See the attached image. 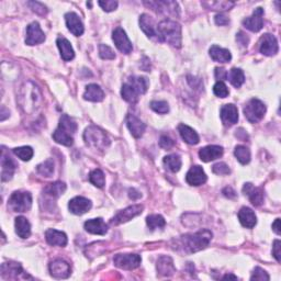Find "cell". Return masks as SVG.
<instances>
[{
    "instance_id": "cell-45",
    "label": "cell",
    "mask_w": 281,
    "mask_h": 281,
    "mask_svg": "<svg viewBox=\"0 0 281 281\" xmlns=\"http://www.w3.org/2000/svg\"><path fill=\"white\" fill-rule=\"evenodd\" d=\"M14 153L18 156L21 161L28 162L33 157V150L30 146H21V148H16Z\"/></svg>"
},
{
    "instance_id": "cell-47",
    "label": "cell",
    "mask_w": 281,
    "mask_h": 281,
    "mask_svg": "<svg viewBox=\"0 0 281 281\" xmlns=\"http://www.w3.org/2000/svg\"><path fill=\"white\" fill-rule=\"evenodd\" d=\"M150 108L157 113L165 114L169 111V106L166 101H152L150 102Z\"/></svg>"
},
{
    "instance_id": "cell-7",
    "label": "cell",
    "mask_w": 281,
    "mask_h": 281,
    "mask_svg": "<svg viewBox=\"0 0 281 281\" xmlns=\"http://www.w3.org/2000/svg\"><path fill=\"white\" fill-rule=\"evenodd\" d=\"M266 106L258 99H250L244 107V115L250 123H257L261 121L266 113Z\"/></svg>"
},
{
    "instance_id": "cell-62",
    "label": "cell",
    "mask_w": 281,
    "mask_h": 281,
    "mask_svg": "<svg viewBox=\"0 0 281 281\" xmlns=\"http://www.w3.org/2000/svg\"><path fill=\"white\" fill-rule=\"evenodd\" d=\"M223 279L224 280H226V279H233V280H237V277L236 276H234V275H225L223 277Z\"/></svg>"
},
{
    "instance_id": "cell-40",
    "label": "cell",
    "mask_w": 281,
    "mask_h": 281,
    "mask_svg": "<svg viewBox=\"0 0 281 281\" xmlns=\"http://www.w3.org/2000/svg\"><path fill=\"white\" fill-rule=\"evenodd\" d=\"M203 7L210 10H217V11H225L230 10L232 7H234L235 3L232 1H203L201 2Z\"/></svg>"
},
{
    "instance_id": "cell-4",
    "label": "cell",
    "mask_w": 281,
    "mask_h": 281,
    "mask_svg": "<svg viewBox=\"0 0 281 281\" xmlns=\"http://www.w3.org/2000/svg\"><path fill=\"white\" fill-rule=\"evenodd\" d=\"M77 131V124L71 116L62 115L58 128L53 133V138L56 143L65 146H72L74 143V134Z\"/></svg>"
},
{
    "instance_id": "cell-10",
    "label": "cell",
    "mask_w": 281,
    "mask_h": 281,
    "mask_svg": "<svg viewBox=\"0 0 281 281\" xmlns=\"http://www.w3.org/2000/svg\"><path fill=\"white\" fill-rule=\"evenodd\" d=\"M144 5L158 14L179 16L178 3L175 1H144Z\"/></svg>"
},
{
    "instance_id": "cell-16",
    "label": "cell",
    "mask_w": 281,
    "mask_h": 281,
    "mask_svg": "<svg viewBox=\"0 0 281 281\" xmlns=\"http://www.w3.org/2000/svg\"><path fill=\"white\" fill-rule=\"evenodd\" d=\"M263 9L262 8H256L253 15L249 18L243 20V24L246 29H248L252 32L261 31L263 27Z\"/></svg>"
},
{
    "instance_id": "cell-49",
    "label": "cell",
    "mask_w": 281,
    "mask_h": 281,
    "mask_svg": "<svg viewBox=\"0 0 281 281\" xmlns=\"http://www.w3.org/2000/svg\"><path fill=\"white\" fill-rule=\"evenodd\" d=\"M269 279H270L269 275H268L265 270L262 269L261 267L255 268L254 271H253V275H252V277H250V280H259V281L266 280V281H268Z\"/></svg>"
},
{
    "instance_id": "cell-36",
    "label": "cell",
    "mask_w": 281,
    "mask_h": 281,
    "mask_svg": "<svg viewBox=\"0 0 281 281\" xmlns=\"http://www.w3.org/2000/svg\"><path fill=\"white\" fill-rule=\"evenodd\" d=\"M66 190V185L62 181H56L54 184L47 185L44 189V193L51 198H58Z\"/></svg>"
},
{
    "instance_id": "cell-33",
    "label": "cell",
    "mask_w": 281,
    "mask_h": 281,
    "mask_svg": "<svg viewBox=\"0 0 281 281\" xmlns=\"http://www.w3.org/2000/svg\"><path fill=\"white\" fill-rule=\"evenodd\" d=\"M140 27L142 29V31H143L149 37H158L157 30L155 29L154 21L149 15L143 14L140 17Z\"/></svg>"
},
{
    "instance_id": "cell-55",
    "label": "cell",
    "mask_w": 281,
    "mask_h": 281,
    "mask_svg": "<svg viewBox=\"0 0 281 281\" xmlns=\"http://www.w3.org/2000/svg\"><path fill=\"white\" fill-rule=\"evenodd\" d=\"M214 21L218 25H227L230 23V19L222 14H219L214 17Z\"/></svg>"
},
{
    "instance_id": "cell-56",
    "label": "cell",
    "mask_w": 281,
    "mask_h": 281,
    "mask_svg": "<svg viewBox=\"0 0 281 281\" xmlns=\"http://www.w3.org/2000/svg\"><path fill=\"white\" fill-rule=\"evenodd\" d=\"M236 41L239 42L242 46H247L249 38L244 32H239L236 36Z\"/></svg>"
},
{
    "instance_id": "cell-12",
    "label": "cell",
    "mask_w": 281,
    "mask_h": 281,
    "mask_svg": "<svg viewBox=\"0 0 281 281\" xmlns=\"http://www.w3.org/2000/svg\"><path fill=\"white\" fill-rule=\"evenodd\" d=\"M112 40H113L115 46L118 47L120 52L124 54H130L133 50L132 43L129 40V37L122 28H116L113 33H112Z\"/></svg>"
},
{
    "instance_id": "cell-28",
    "label": "cell",
    "mask_w": 281,
    "mask_h": 281,
    "mask_svg": "<svg viewBox=\"0 0 281 281\" xmlns=\"http://www.w3.org/2000/svg\"><path fill=\"white\" fill-rule=\"evenodd\" d=\"M239 220L242 225L247 228H253L257 224L256 214L252 209L247 206H243L239 212Z\"/></svg>"
},
{
    "instance_id": "cell-8",
    "label": "cell",
    "mask_w": 281,
    "mask_h": 281,
    "mask_svg": "<svg viewBox=\"0 0 281 281\" xmlns=\"http://www.w3.org/2000/svg\"><path fill=\"white\" fill-rule=\"evenodd\" d=\"M142 258L137 254H118L113 257L114 265L124 270H133L141 265Z\"/></svg>"
},
{
    "instance_id": "cell-19",
    "label": "cell",
    "mask_w": 281,
    "mask_h": 281,
    "mask_svg": "<svg viewBox=\"0 0 281 281\" xmlns=\"http://www.w3.org/2000/svg\"><path fill=\"white\" fill-rule=\"evenodd\" d=\"M221 115L222 123L225 127H232L239 121V110L234 105H225L221 108Z\"/></svg>"
},
{
    "instance_id": "cell-61",
    "label": "cell",
    "mask_w": 281,
    "mask_h": 281,
    "mask_svg": "<svg viewBox=\"0 0 281 281\" xmlns=\"http://www.w3.org/2000/svg\"><path fill=\"white\" fill-rule=\"evenodd\" d=\"M9 110L6 109V107H1V116H0V120L1 121H5L8 116H9Z\"/></svg>"
},
{
    "instance_id": "cell-30",
    "label": "cell",
    "mask_w": 281,
    "mask_h": 281,
    "mask_svg": "<svg viewBox=\"0 0 281 281\" xmlns=\"http://www.w3.org/2000/svg\"><path fill=\"white\" fill-rule=\"evenodd\" d=\"M56 44H57V47L59 49L60 52V56L64 60H72L75 57V52L73 50V46L71 45V42H69L67 38H65L63 37H59L56 41Z\"/></svg>"
},
{
    "instance_id": "cell-20",
    "label": "cell",
    "mask_w": 281,
    "mask_h": 281,
    "mask_svg": "<svg viewBox=\"0 0 281 281\" xmlns=\"http://www.w3.org/2000/svg\"><path fill=\"white\" fill-rule=\"evenodd\" d=\"M223 155V148L219 145H207L199 150V157L202 162L209 163L215 161Z\"/></svg>"
},
{
    "instance_id": "cell-21",
    "label": "cell",
    "mask_w": 281,
    "mask_h": 281,
    "mask_svg": "<svg viewBox=\"0 0 281 281\" xmlns=\"http://www.w3.org/2000/svg\"><path fill=\"white\" fill-rule=\"evenodd\" d=\"M243 192L249 198L252 205L255 206H259L262 205L263 202V190L262 188L254 187L253 184L247 183L244 185L243 187Z\"/></svg>"
},
{
    "instance_id": "cell-48",
    "label": "cell",
    "mask_w": 281,
    "mask_h": 281,
    "mask_svg": "<svg viewBox=\"0 0 281 281\" xmlns=\"http://www.w3.org/2000/svg\"><path fill=\"white\" fill-rule=\"evenodd\" d=\"M99 55L103 59H114L115 54L114 52L112 51L110 46H108L106 44H100L99 45Z\"/></svg>"
},
{
    "instance_id": "cell-32",
    "label": "cell",
    "mask_w": 281,
    "mask_h": 281,
    "mask_svg": "<svg viewBox=\"0 0 281 281\" xmlns=\"http://www.w3.org/2000/svg\"><path fill=\"white\" fill-rule=\"evenodd\" d=\"M210 56L214 62L218 63H228L232 59L231 52L225 49H222L218 45H213L210 47Z\"/></svg>"
},
{
    "instance_id": "cell-1",
    "label": "cell",
    "mask_w": 281,
    "mask_h": 281,
    "mask_svg": "<svg viewBox=\"0 0 281 281\" xmlns=\"http://www.w3.org/2000/svg\"><path fill=\"white\" fill-rule=\"evenodd\" d=\"M19 105L25 113H34L41 108L43 102L41 90L38 89L36 84L25 83L21 87L19 97H18Z\"/></svg>"
},
{
    "instance_id": "cell-22",
    "label": "cell",
    "mask_w": 281,
    "mask_h": 281,
    "mask_svg": "<svg viewBox=\"0 0 281 281\" xmlns=\"http://www.w3.org/2000/svg\"><path fill=\"white\" fill-rule=\"evenodd\" d=\"M207 179V177L206 175L205 170L202 169L201 166H192L190 168L189 171L187 172V176H186V180L187 183L191 186H201L203 184H206V181Z\"/></svg>"
},
{
    "instance_id": "cell-58",
    "label": "cell",
    "mask_w": 281,
    "mask_h": 281,
    "mask_svg": "<svg viewBox=\"0 0 281 281\" xmlns=\"http://www.w3.org/2000/svg\"><path fill=\"white\" fill-rule=\"evenodd\" d=\"M222 192H223L224 196H225V197L228 198V199H233V198L236 197V192H235L234 190H233L231 187L224 188Z\"/></svg>"
},
{
    "instance_id": "cell-42",
    "label": "cell",
    "mask_w": 281,
    "mask_h": 281,
    "mask_svg": "<svg viewBox=\"0 0 281 281\" xmlns=\"http://www.w3.org/2000/svg\"><path fill=\"white\" fill-rule=\"evenodd\" d=\"M234 155L237 158V161L241 164H243V165H246V164H248L250 162V152L246 146L243 145L236 146L234 150Z\"/></svg>"
},
{
    "instance_id": "cell-27",
    "label": "cell",
    "mask_w": 281,
    "mask_h": 281,
    "mask_svg": "<svg viewBox=\"0 0 281 281\" xmlns=\"http://www.w3.org/2000/svg\"><path fill=\"white\" fill-rule=\"evenodd\" d=\"M157 271L161 276L169 277L176 272V268L174 266V262L169 256H161L157 261Z\"/></svg>"
},
{
    "instance_id": "cell-23",
    "label": "cell",
    "mask_w": 281,
    "mask_h": 281,
    "mask_svg": "<svg viewBox=\"0 0 281 281\" xmlns=\"http://www.w3.org/2000/svg\"><path fill=\"white\" fill-rule=\"evenodd\" d=\"M65 21H66L67 29L75 37H80L84 33V24L75 12H68V14L65 15Z\"/></svg>"
},
{
    "instance_id": "cell-41",
    "label": "cell",
    "mask_w": 281,
    "mask_h": 281,
    "mask_svg": "<svg viewBox=\"0 0 281 281\" xmlns=\"http://www.w3.org/2000/svg\"><path fill=\"white\" fill-rule=\"evenodd\" d=\"M37 170L40 175H42L43 177H52L53 176V172H54V162L53 159H46L45 162L41 163L40 165H37Z\"/></svg>"
},
{
    "instance_id": "cell-51",
    "label": "cell",
    "mask_w": 281,
    "mask_h": 281,
    "mask_svg": "<svg viewBox=\"0 0 281 281\" xmlns=\"http://www.w3.org/2000/svg\"><path fill=\"white\" fill-rule=\"evenodd\" d=\"M98 5L106 12H111L114 11L116 8H118L119 3L118 1H114V0H106V1H98Z\"/></svg>"
},
{
    "instance_id": "cell-3",
    "label": "cell",
    "mask_w": 281,
    "mask_h": 281,
    "mask_svg": "<svg viewBox=\"0 0 281 281\" xmlns=\"http://www.w3.org/2000/svg\"><path fill=\"white\" fill-rule=\"evenodd\" d=\"M157 34L161 41H165L177 49L181 46V27L176 21L163 20L157 25Z\"/></svg>"
},
{
    "instance_id": "cell-24",
    "label": "cell",
    "mask_w": 281,
    "mask_h": 281,
    "mask_svg": "<svg viewBox=\"0 0 281 281\" xmlns=\"http://www.w3.org/2000/svg\"><path fill=\"white\" fill-rule=\"evenodd\" d=\"M45 240L52 246H59L64 247L67 245V236L64 232H60L54 228H50L45 232Z\"/></svg>"
},
{
    "instance_id": "cell-39",
    "label": "cell",
    "mask_w": 281,
    "mask_h": 281,
    "mask_svg": "<svg viewBox=\"0 0 281 281\" xmlns=\"http://www.w3.org/2000/svg\"><path fill=\"white\" fill-rule=\"evenodd\" d=\"M227 80H230V83L234 86L235 88H240L245 81L244 73L240 68H232L230 73H227Z\"/></svg>"
},
{
    "instance_id": "cell-15",
    "label": "cell",
    "mask_w": 281,
    "mask_h": 281,
    "mask_svg": "<svg viewBox=\"0 0 281 281\" xmlns=\"http://www.w3.org/2000/svg\"><path fill=\"white\" fill-rule=\"evenodd\" d=\"M45 41V34L42 31L40 24L37 22H32L27 28V37H25V44L30 46L41 44Z\"/></svg>"
},
{
    "instance_id": "cell-6",
    "label": "cell",
    "mask_w": 281,
    "mask_h": 281,
    "mask_svg": "<svg viewBox=\"0 0 281 281\" xmlns=\"http://www.w3.org/2000/svg\"><path fill=\"white\" fill-rule=\"evenodd\" d=\"M32 196L25 191H16L10 196L8 201V207L14 212H27L31 209Z\"/></svg>"
},
{
    "instance_id": "cell-52",
    "label": "cell",
    "mask_w": 281,
    "mask_h": 281,
    "mask_svg": "<svg viewBox=\"0 0 281 281\" xmlns=\"http://www.w3.org/2000/svg\"><path fill=\"white\" fill-rule=\"evenodd\" d=\"M159 146L164 150H170L175 146V141L167 135H162L159 138Z\"/></svg>"
},
{
    "instance_id": "cell-31",
    "label": "cell",
    "mask_w": 281,
    "mask_h": 281,
    "mask_svg": "<svg viewBox=\"0 0 281 281\" xmlns=\"http://www.w3.org/2000/svg\"><path fill=\"white\" fill-rule=\"evenodd\" d=\"M178 131L180 136L183 137V140L190 145H196L199 143L200 138H199L198 133L194 131L192 128L188 127L186 124H180L178 127Z\"/></svg>"
},
{
    "instance_id": "cell-46",
    "label": "cell",
    "mask_w": 281,
    "mask_h": 281,
    "mask_svg": "<svg viewBox=\"0 0 281 281\" xmlns=\"http://www.w3.org/2000/svg\"><path fill=\"white\" fill-rule=\"evenodd\" d=\"M213 93H214L215 96L219 97V98H226L228 96V94H230V92H228V89L226 87V85L224 84L223 81H218V83L214 85Z\"/></svg>"
},
{
    "instance_id": "cell-25",
    "label": "cell",
    "mask_w": 281,
    "mask_h": 281,
    "mask_svg": "<svg viewBox=\"0 0 281 281\" xmlns=\"http://www.w3.org/2000/svg\"><path fill=\"white\" fill-rule=\"evenodd\" d=\"M127 125L130 132H131L132 135L135 138H138L143 135L146 129V125L134 114L127 115Z\"/></svg>"
},
{
    "instance_id": "cell-34",
    "label": "cell",
    "mask_w": 281,
    "mask_h": 281,
    "mask_svg": "<svg viewBox=\"0 0 281 281\" xmlns=\"http://www.w3.org/2000/svg\"><path fill=\"white\" fill-rule=\"evenodd\" d=\"M16 233L21 239H28L31 234V224L24 217L16 218Z\"/></svg>"
},
{
    "instance_id": "cell-59",
    "label": "cell",
    "mask_w": 281,
    "mask_h": 281,
    "mask_svg": "<svg viewBox=\"0 0 281 281\" xmlns=\"http://www.w3.org/2000/svg\"><path fill=\"white\" fill-rule=\"evenodd\" d=\"M129 197L132 199V200H137V199H140L142 197V194L137 191L135 189H130L129 190Z\"/></svg>"
},
{
    "instance_id": "cell-14",
    "label": "cell",
    "mask_w": 281,
    "mask_h": 281,
    "mask_svg": "<svg viewBox=\"0 0 281 281\" xmlns=\"http://www.w3.org/2000/svg\"><path fill=\"white\" fill-rule=\"evenodd\" d=\"M51 276L55 279H66L72 274L71 266L63 259H55L49 266Z\"/></svg>"
},
{
    "instance_id": "cell-60",
    "label": "cell",
    "mask_w": 281,
    "mask_h": 281,
    "mask_svg": "<svg viewBox=\"0 0 281 281\" xmlns=\"http://www.w3.org/2000/svg\"><path fill=\"white\" fill-rule=\"evenodd\" d=\"M272 230L277 235H280V219H276V221L272 223Z\"/></svg>"
},
{
    "instance_id": "cell-50",
    "label": "cell",
    "mask_w": 281,
    "mask_h": 281,
    "mask_svg": "<svg viewBox=\"0 0 281 281\" xmlns=\"http://www.w3.org/2000/svg\"><path fill=\"white\" fill-rule=\"evenodd\" d=\"M212 171L214 174L220 175V176H224V175H228L231 172L230 167H228L225 163H218L213 165L212 167Z\"/></svg>"
},
{
    "instance_id": "cell-11",
    "label": "cell",
    "mask_w": 281,
    "mask_h": 281,
    "mask_svg": "<svg viewBox=\"0 0 281 281\" xmlns=\"http://www.w3.org/2000/svg\"><path fill=\"white\" fill-rule=\"evenodd\" d=\"M1 277L3 279H20V278H31V277L25 275L24 271L22 269L18 262H3L1 265Z\"/></svg>"
},
{
    "instance_id": "cell-44",
    "label": "cell",
    "mask_w": 281,
    "mask_h": 281,
    "mask_svg": "<svg viewBox=\"0 0 281 281\" xmlns=\"http://www.w3.org/2000/svg\"><path fill=\"white\" fill-rule=\"evenodd\" d=\"M89 181L98 188H103V186H105V183H106L105 174H103L102 170L100 169H94L90 172Z\"/></svg>"
},
{
    "instance_id": "cell-2",
    "label": "cell",
    "mask_w": 281,
    "mask_h": 281,
    "mask_svg": "<svg viewBox=\"0 0 281 281\" xmlns=\"http://www.w3.org/2000/svg\"><path fill=\"white\" fill-rule=\"evenodd\" d=\"M212 240V232L209 230H201L191 234H186L180 237V247L185 253L192 254L205 249Z\"/></svg>"
},
{
    "instance_id": "cell-18",
    "label": "cell",
    "mask_w": 281,
    "mask_h": 281,
    "mask_svg": "<svg viewBox=\"0 0 281 281\" xmlns=\"http://www.w3.org/2000/svg\"><path fill=\"white\" fill-rule=\"evenodd\" d=\"M17 168V164L12 161L10 156L6 155V150H1V180L9 181L14 176Z\"/></svg>"
},
{
    "instance_id": "cell-38",
    "label": "cell",
    "mask_w": 281,
    "mask_h": 281,
    "mask_svg": "<svg viewBox=\"0 0 281 281\" xmlns=\"http://www.w3.org/2000/svg\"><path fill=\"white\" fill-rule=\"evenodd\" d=\"M164 165L166 166L167 169H169L172 172H177L180 170L181 168V158L179 155L177 154H171V155H167V156L164 157L163 159Z\"/></svg>"
},
{
    "instance_id": "cell-37",
    "label": "cell",
    "mask_w": 281,
    "mask_h": 281,
    "mask_svg": "<svg viewBox=\"0 0 281 281\" xmlns=\"http://www.w3.org/2000/svg\"><path fill=\"white\" fill-rule=\"evenodd\" d=\"M121 96H122L125 101L130 103H136L138 101V98H140V94L129 83L123 84L122 89H121Z\"/></svg>"
},
{
    "instance_id": "cell-13",
    "label": "cell",
    "mask_w": 281,
    "mask_h": 281,
    "mask_svg": "<svg viewBox=\"0 0 281 281\" xmlns=\"http://www.w3.org/2000/svg\"><path fill=\"white\" fill-rule=\"evenodd\" d=\"M259 51H261L262 54L266 56L276 55L279 51L278 41L272 34H263L261 40H259Z\"/></svg>"
},
{
    "instance_id": "cell-54",
    "label": "cell",
    "mask_w": 281,
    "mask_h": 281,
    "mask_svg": "<svg viewBox=\"0 0 281 281\" xmlns=\"http://www.w3.org/2000/svg\"><path fill=\"white\" fill-rule=\"evenodd\" d=\"M272 254H274L277 262H280V255H281V242L279 240H276L274 242V246H272Z\"/></svg>"
},
{
    "instance_id": "cell-43",
    "label": "cell",
    "mask_w": 281,
    "mask_h": 281,
    "mask_svg": "<svg viewBox=\"0 0 281 281\" xmlns=\"http://www.w3.org/2000/svg\"><path fill=\"white\" fill-rule=\"evenodd\" d=\"M146 223H148L150 230H156V228H162L166 225V221L162 215L152 214L146 218Z\"/></svg>"
},
{
    "instance_id": "cell-17",
    "label": "cell",
    "mask_w": 281,
    "mask_h": 281,
    "mask_svg": "<svg viewBox=\"0 0 281 281\" xmlns=\"http://www.w3.org/2000/svg\"><path fill=\"white\" fill-rule=\"evenodd\" d=\"M93 203L87 198L84 197H75L73 198L68 203V209L72 213L76 215H83L92 209Z\"/></svg>"
},
{
    "instance_id": "cell-53",
    "label": "cell",
    "mask_w": 281,
    "mask_h": 281,
    "mask_svg": "<svg viewBox=\"0 0 281 281\" xmlns=\"http://www.w3.org/2000/svg\"><path fill=\"white\" fill-rule=\"evenodd\" d=\"M29 6L31 7V9H32L34 12H37V14H38V15L44 16V15L47 14L46 7H45L44 5H43V3H41V2L30 1V2H29Z\"/></svg>"
},
{
    "instance_id": "cell-29",
    "label": "cell",
    "mask_w": 281,
    "mask_h": 281,
    "mask_svg": "<svg viewBox=\"0 0 281 281\" xmlns=\"http://www.w3.org/2000/svg\"><path fill=\"white\" fill-rule=\"evenodd\" d=\"M105 98V93L103 90L99 87L96 84H90L86 87L84 93V99L88 101L93 102H100Z\"/></svg>"
},
{
    "instance_id": "cell-5",
    "label": "cell",
    "mask_w": 281,
    "mask_h": 281,
    "mask_svg": "<svg viewBox=\"0 0 281 281\" xmlns=\"http://www.w3.org/2000/svg\"><path fill=\"white\" fill-rule=\"evenodd\" d=\"M84 140L86 145L97 150H106L110 145V138L108 137L106 132L100 128L94 127V125L88 127L85 130Z\"/></svg>"
},
{
    "instance_id": "cell-26",
    "label": "cell",
    "mask_w": 281,
    "mask_h": 281,
    "mask_svg": "<svg viewBox=\"0 0 281 281\" xmlns=\"http://www.w3.org/2000/svg\"><path fill=\"white\" fill-rule=\"evenodd\" d=\"M85 230L90 233V234L105 235L108 232V225L100 218L92 219L85 222Z\"/></svg>"
},
{
    "instance_id": "cell-35",
    "label": "cell",
    "mask_w": 281,
    "mask_h": 281,
    "mask_svg": "<svg viewBox=\"0 0 281 281\" xmlns=\"http://www.w3.org/2000/svg\"><path fill=\"white\" fill-rule=\"evenodd\" d=\"M128 83L136 90L140 96L141 94H144L149 89V80L146 79L145 77L132 76L128 79Z\"/></svg>"
},
{
    "instance_id": "cell-9",
    "label": "cell",
    "mask_w": 281,
    "mask_h": 281,
    "mask_svg": "<svg viewBox=\"0 0 281 281\" xmlns=\"http://www.w3.org/2000/svg\"><path fill=\"white\" fill-rule=\"evenodd\" d=\"M143 209H144V206L141 205H134L131 206H128L127 209L120 211V212L111 220L110 224L111 225H119V224L128 222L133 218L140 215L142 212H143Z\"/></svg>"
},
{
    "instance_id": "cell-57",
    "label": "cell",
    "mask_w": 281,
    "mask_h": 281,
    "mask_svg": "<svg viewBox=\"0 0 281 281\" xmlns=\"http://www.w3.org/2000/svg\"><path fill=\"white\" fill-rule=\"evenodd\" d=\"M215 77L219 81H222L227 78V72L224 68H215Z\"/></svg>"
}]
</instances>
